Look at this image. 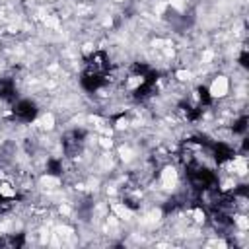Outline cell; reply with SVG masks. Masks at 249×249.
Segmentation results:
<instances>
[{"instance_id": "1", "label": "cell", "mask_w": 249, "mask_h": 249, "mask_svg": "<svg viewBox=\"0 0 249 249\" xmlns=\"http://www.w3.org/2000/svg\"><path fill=\"white\" fill-rule=\"evenodd\" d=\"M185 171H187V179H189L193 189H196V191H212V189H216L218 177L206 165H202V163H185Z\"/></svg>"}, {"instance_id": "2", "label": "cell", "mask_w": 249, "mask_h": 249, "mask_svg": "<svg viewBox=\"0 0 249 249\" xmlns=\"http://www.w3.org/2000/svg\"><path fill=\"white\" fill-rule=\"evenodd\" d=\"M109 70H111V64H109V58H107L105 51H95V53H91L88 56L84 72H91V74H99V76L107 78Z\"/></svg>"}, {"instance_id": "3", "label": "cell", "mask_w": 249, "mask_h": 249, "mask_svg": "<svg viewBox=\"0 0 249 249\" xmlns=\"http://www.w3.org/2000/svg\"><path fill=\"white\" fill-rule=\"evenodd\" d=\"M84 138H86V130H82V128H74L68 134H64V138H62V150H64V154L66 156H76L82 150Z\"/></svg>"}, {"instance_id": "4", "label": "cell", "mask_w": 249, "mask_h": 249, "mask_svg": "<svg viewBox=\"0 0 249 249\" xmlns=\"http://www.w3.org/2000/svg\"><path fill=\"white\" fill-rule=\"evenodd\" d=\"M12 113H14V119H18L21 123H31L37 117V105L29 99H19L12 107Z\"/></svg>"}, {"instance_id": "5", "label": "cell", "mask_w": 249, "mask_h": 249, "mask_svg": "<svg viewBox=\"0 0 249 249\" xmlns=\"http://www.w3.org/2000/svg\"><path fill=\"white\" fill-rule=\"evenodd\" d=\"M208 150L212 152L214 161L218 165L220 163H226V161H230L233 158V150L228 144H224V142H208Z\"/></svg>"}, {"instance_id": "6", "label": "cell", "mask_w": 249, "mask_h": 249, "mask_svg": "<svg viewBox=\"0 0 249 249\" xmlns=\"http://www.w3.org/2000/svg\"><path fill=\"white\" fill-rule=\"evenodd\" d=\"M107 80H109V78H105V76L91 74V72H84L82 78H80V84H82V88H84L86 91H97L101 86L107 84Z\"/></svg>"}, {"instance_id": "7", "label": "cell", "mask_w": 249, "mask_h": 249, "mask_svg": "<svg viewBox=\"0 0 249 249\" xmlns=\"http://www.w3.org/2000/svg\"><path fill=\"white\" fill-rule=\"evenodd\" d=\"M0 99L14 101L16 99V86L12 78H0Z\"/></svg>"}, {"instance_id": "8", "label": "cell", "mask_w": 249, "mask_h": 249, "mask_svg": "<svg viewBox=\"0 0 249 249\" xmlns=\"http://www.w3.org/2000/svg\"><path fill=\"white\" fill-rule=\"evenodd\" d=\"M25 243V235L23 233H18V235H6V237H0V247H23Z\"/></svg>"}, {"instance_id": "9", "label": "cell", "mask_w": 249, "mask_h": 249, "mask_svg": "<svg viewBox=\"0 0 249 249\" xmlns=\"http://www.w3.org/2000/svg\"><path fill=\"white\" fill-rule=\"evenodd\" d=\"M196 97H198V103L200 107H208L212 103V95H210V89L206 86H200L196 88Z\"/></svg>"}, {"instance_id": "10", "label": "cell", "mask_w": 249, "mask_h": 249, "mask_svg": "<svg viewBox=\"0 0 249 249\" xmlns=\"http://www.w3.org/2000/svg\"><path fill=\"white\" fill-rule=\"evenodd\" d=\"M47 173L49 175H60L62 173V161L60 160H49L47 161Z\"/></svg>"}, {"instance_id": "11", "label": "cell", "mask_w": 249, "mask_h": 249, "mask_svg": "<svg viewBox=\"0 0 249 249\" xmlns=\"http://www.w3.org/2000/svg\"><path fill=\"white\" fill-rule=\"evenodd\" d=\"M247 123H249V117H247V115H241V117L233 123V132H235V134H245Z\"/></svg>"}, {"instance_id": "12", "label": "cell", "mask_w": 249, "mask_h": 249, "mask_svg": "<svg viewBox=\"0 0 249 249\" xmlns=\"http://www.w3.org/2000/svg\"><path fill=\"white\" fill-rule=\"evenodd\" d=\"M179 206H181L179 198H175V196H173V198H169V200L163 204V212H165V214H169L171 210H175V208H179Z\"/></svg>"}, {"instance_id": "13", "label": "cell", "mask_w": 249, "mask_h": 249, "mask_svg": "<svg viewBox=\"0 0 249 249\" xmlns=\"http://www.w3.org/2000/svg\"><path fill=\"white\" fill-rule=\"evenodd\" d=\"M233 196H241V198H247L249 196V187L247 185H239L237 189H233V193H231Z\"/></svg>"}, {"instance_id": "14", "label": "cell", "mask_w": 249, "mask_h": 249, "mask_svg": "<svg viewBox=\"0 0 249 249\" xmlns=\"http://www.w3.org/2000/svg\"><path fill=\"white\" fill-rule=\"evenodd\" d=\"M239 64H241L243 68H249V53H247V49L241 51V54H239Z\"/></svg>"}, {"instance_id": "15", "label": "cell", "mask_w": 249, "mask_h": 249, "mask_svg": "<svg viewBox=\"0 0 249 249\" xmlns=\"http://www.w3.org/2000/svg\"><path fill=\"white\" fill-rule=\"evenodd\" d=\"M4 198H6V196H4V195H2V191H0V202H2Z\"/></svg>"}]
</instances>
